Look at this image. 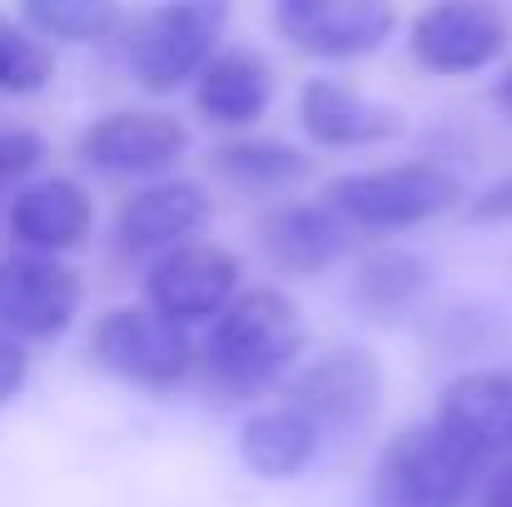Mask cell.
<instances>
[{"label": "cell", "mask_w": 512, "mask_h": 507, "mask_svg": "<svg viewBox=\"0 0 512 507\" xmlns=\"http://www.w3.org/2000/svg\"><path fill=\"white\" fill-rule=\"evenodd\" d=\"M20 20L60 45H95L125 30V0H20Z\"/></svg>", "instance_id": "20"}, {"label": "cell", "mask_w": 512, "mask_h": 507, "mask_svg": "<svg viewBox=\"0 0 512 507\" xmlns=\"http://www.w3.org/2000/svg\"><path fill=\"white\" fill-rule=\"evenodd\" d=\"M40 160H45V145H40L35 130H25V125L0 130V189L5 184H20L25 174H35Z\"/></svg>", "instance_id": "23"}, {"label": "cell", "mask_w": 512, "mask_h": 507, "mask_svg": "<svg viewBox=\"0 0 512 507\" xmlns=\"http://www.w3.org/2000/svg\"><path fill=\"white\" fill-rule=\"evenodd\" d=\"M189 130L165 110H110L80 135V160L110 179H155L184 160Z\"/></svg>", "instance_id": "11"}, {"label": "cell", "mask_w": 512, "mask_h": 507, "mask_svg": "<svg viewBox=\"0 0 512 507\" xmlns=\"http://www.w3.org/2000/svg\"><path fill=\"white\" fill-rule=\"evenodd\" d=\"M299 125L314 145L324 150H368V145H383L403 130L398 110L368 100L363 90L343 85V80H309L299 90Z\"/></svg>", "instance_id": "15"}, {"label": "cell", "mask_w": 512, "mask_h": 507, "mask_svg": "<svg viewBox=\"0 0 512 507\" xmlns=\"http://www.w3.org/2000/svg\"><path fill=\"white\" fill-rule=\"evenodd\" d=\"M428 289H433V264L413 249H373L358 259V269L348 279V299L373 324H398V319L418 314Z\"/></svg>", "instance_id": "18"}, {"label": "cell", "mask_w": 512, "mask_h": 507, "mask_svg": "<svg viewBox=\"0 0 512 507\" xmlns=\"http://www.w3.org/2000/svg\"><path fill=\"white\" fill-rule=\"evenodd\" d=\"M433 423L488 468L512 458V368H468L448 378Z\"/></svg>", "instance_id": "13"}, {"label": "cell", "mask_w": 512, "mask_h": 507, "mask_svg": "<svg viewBox=\"0 0 512 507\" xmlns=\"http://www.w3.org/2000/svg\"><path fill=\"white\" fill-rule=\"evenodd\" d=\"M90 358L120 383L150 393H170L189 373H199V343L184 324L165 319L150 304H120L100 314L90 329Z\"/></svg>", "instance_id": "5"}, {"label": "cell", "mask_w": 512, "mask_h": 507, "mask_svg": "<svg viewBox=\"0 0 512 507\" xmlns=\"http://www.w3.org/2000/svg\"><path fill=\"white\" fill-rule=\"evenodd\" d=\"M239 259L209 239H189L160 254L145 274V304L174 324H214L239 299Z\"/></svg>", "instance_id": "9"}, {"label": "cell", "mask_w": 512, "mask_h": 507, "mask_svg": "<svg viewBox=\"0 0 512 507\" xmlns=\"http://www.w3.org/2000/svg\"><path fill=\"white\" fill-rule=\"evenodd\" d=\"M319 443H324L319 423L304 418L289 403L264 408V413H249V423L239 428V458L259 478H299L319 458Z\"/></svg>", "instance_id": "19"}, {"label": "cell", "mask_w": 512, "mask_h": 507, "mask_svg": "<svg viewBox=\"0 0 512 507\" xmlns=\"http://www.w3.org/2000/svg\"><path fill=\"white\" fill-rule=\"evenodd\" d=\"M209 219V199L199 184L189 179H155L145 189H135L110 224V244L120 259H160L179 244H189Z\"/></svg>", "instance_id": "12"}, {"label": "cell", "mask_w": 512, "mask_h": 507, "mask_svg": "<svg viewBox=\"0 0 512 507\" xmlns=\"http://www.w3.org/2000/svg\"><path fill=\"white\" fill-rule=\"evenodd\" d=\"M304 343V314L284 289H244L199 343V383L214 403H249L289 383Z\"/></svg>", "instance_id": "1"}, {"label": "cell", "mask_w": 512, "mask_h": 507, "mask_svg": "<svg viewBox=\"0 0 512 507\" xmlns=\"http://www.w3.org/2000/svg\"><path fill=\"white\" fill-rule=\"evenodd\" d=\"M468 219H478V224H508L512 219V174L498 179V184H488V189L468 204Z\"/></svg>", "instance_id": "25"}, {"label": "cell", "mask_w": 512, "mask_h": 507, "mask_svg": "<svg viewBox=\"0 0 512 507\" xmlns=\"http://www.w3.org/2000/svg\"><path fill=\"white\" fill-rule=\"evenodd\" d=\"M229 30V0H160L140 20H130L125 60L130 75L150 95H170L179 85H194L199 70L224 50Z\"/></svg>", "instance_id": "4"}, {"label": "cell", "mask_w": 512, "mask_h": 507, "mask_svg": "<svg viewBox=\"0 0 512 507\" xmlns=\"http://www.w3.org/2000/svg\"><path fill=\"white\" fill-rule=\"evenodd\" d=\"M80 314V279L60 254H0V329L20 343L60 338Z\"/></svg>", "instance_id": "10"}, {"label": "cell", "mask_w": 512, "mask_h": 507, "mask_svg": "<svg viewBox=\"0 0 512 507\" xmlns=\"http://www.w3.org/2000/svg\"><path fill=\"white\" fill-rule=\"evenodd\" d=\"M55 80V55L45 35H35L25 20L0 15V95H40Z\"/></svg>", "instance_id": "22"}, {"label": "cell", "mask_w": 512, "mask_h": 507, "mask_svg": "<svg viewBox=\"0 0 512 507\" xmlns=\"http://www.w3.org/2000/svg\"><path fill=\"white\" fill-rule=\"evenodd\" d=\"M259 244H264V254H269V264L279 274L314 279V274L334 269L348 254L353 224L343 219L329 199H319V204H279V209L264 214Z\"/></svg>", "instance_id": "14"}, {"label": "cell", "mask_w": 512, "mask_h": 507, "mask_svg": "<svg viewBox=\"0 0 512 507\" xmlns=\"http://www.w3.org/2000/svg\"><path fill=\"white\" fill-rule=\"evenodd\" d=\"M274 105V65L259 50H219L194 80V110L219 130H249Z\"/></svg>", "instance_id": "16"}, {"label": "cell", "mask_w": 512, "mask_h": 507, "mask_svg": "<svg viewBox=\"0 0 512 507\" xmlns=\"http://www.w3.org/2000/svg\"><path fill=\"white\" fill-rule=\"evenodd\" d=\"M95 224V204L90 194L75 184V179H35L25 184L15 199H10V239L20 249H35V254H65L75 249Z\"/></svg>", "instance_id": "17"}, {"label": "cell", "mask_w": 512, "mask_h": 507, "mask_svg": "<svg viewBox=\"0 0 512 507\" xmlns=\"http://www.w3.org/2000/svg\"><path fill=\"white\" fill-rule=\"evenodd\" d=\"M274 30L314 60H363L398 30L393 0H274Z\"/></svg>", "instance_id": "8"}, {"label": "cell", "mask_w": 512, "mask_h": 507, "mask_svg": "<svg viewBox=\"0 0 512 507\" xmlns=\"http://www.w3.org/2000/svg\"><path fill=\"white\" fill-rule=\"evenodd\" d=\"M473 507H512V458H503V463L488 468V478H483L478 503Z\"/></svg>", "instance_id": "26"}, {"label": "cell", "mask_w": 512, "mask_h": 507, "mask_svg": "<svg viewBox=\"0 0 512 507\" xmlns=\"http://www.w3.org/2000/svg\"><path fill=\"white\" fill-rule=\"evenodd\" d=\"M214 169L239 189L274 194V189H289L309 174V155L294 145H279V140H234V145L214 150Z\"/></svg>", "instance_id": "21"}, {"label": "cell", "mask_w": 512, "mask_h": 507, "mask_svg": "<svg viewBox=\"0 0 512 507\" xmlns=\"http://www.w3.org/2000/svg\"><path fill=\"white\" fill-rule=\"evenodd\" d=\"M488 463H478L433 418L398 428L373 468L368 507H468L478 503Z\"/></svg>", "instance_id": "2"}, {"label": "cell", "mask_w": 512, "mask_h": 507, "mask_svg": "<svg viewBox=\"0 0 512 507\" xmlns=\"http://www.w3.org/2000/svg\"><path fill=\"white\" fill-rule=\"evenodd\" d=\"M25 378H30V353H25V343L0 329V403L20 398Z\"/></svg>", "instance_id": "24"}, {"label": "cell", "mask_w": 512, "mask_h": 507, "mask_svg": "<svg viewBox=\"0 0 512 507\" xmlns=\"http://www.w3.org/2000/svg\"><path fill=\"white\" fill-rule=\"evenodd\" d=\"M284 403L299 408L304 418L319 423V433L348 438L373 423L383 403V368L368 348L358 343H334L319 358L299 363L284 383Z\"/></svg>", "instance_id": "6"}, {"label": "cell", "mask_w": 512, "mask_h": 507, "mask_svg": "<svg viewBox=\"0 0 512 507\" xmlns=\"http://www.w3.org/2000/svg\"><path fill=\"white\" fill-rule=\"evenodd\" d=\"M508 15L493 0H438L408 25V50L433 75H478L508 50Z\"/></svg>", "instance_id": "7"}, {"label": "cell", "mask_w": 512, "mask_h": 507, "mask_svg": "<svg viewBox=\"0 0 512 507\" xmlns=\"http://www.w3.org/2000/svg\"><path fill=\"white\" fill-rule=\"evenodd\" d=\"M498 105H503V110L512 115V65H508V75L498 80Z\"/></svg>", "instance_id": "27"}, {"label": "cell", "mask_w": 512, "mask_h": 507, "mask_svg": "<svg viewBox=\"0 0 512 507\" xmlns=\"http://www.w3.org/2000/svg\"><path fill=\"white\" fill-rule=\"evenodd\" d=\"M324 199L339 209L353 229L403 234V229H418V224H428V219L458 209L463 179L448 165H433V160H403V165L339 174V179L324 189Z\"/></svg>", "instance_id": "3"}]
</instances>
